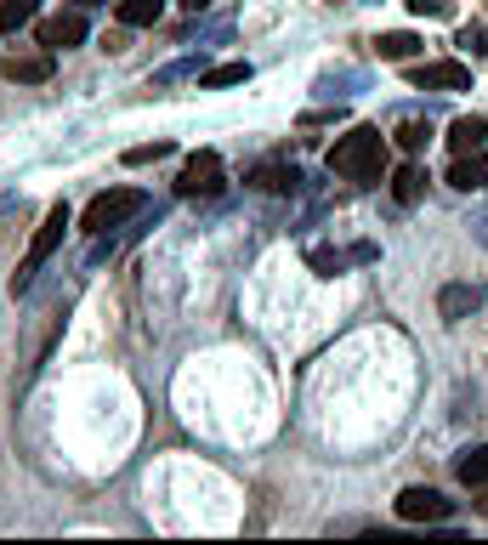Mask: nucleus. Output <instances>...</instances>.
I'll list each match as a JSON object with an SVG mask.
<instances>
[{"label":"nucleus","mask_w":488,"mask_h":545,"mask_svg":"<svg viewBox=\"0 0 488 545\" xmlns=\"http://www.w3.org/2000/svg\"><path fill=\"white\" fill-rule=\"evenodd\" d=\"M449 188H460V194H471V188H488V154H454Z\"/></svg>","instance_id":"nucleus-10"},{"label":"nucleus","mask_w":488,"mask_h":545,"mask_svg":"<svg viewBox=\"0 0 488 545\" xmlns=\"http://www.w3.org/2000/svg\"><path fill=\"white\" fill-rule=\"evenodd\" d=\"M392 142H398L403 154H420V148L432 142V125H426V120H403L398 131H392Z\"/></svg>","instance_id":"nucleus-19"},{"label":"nucleus","mask_w":488,"mask_h":545,"mask_svg":"<svg viewBox=\"0 0 488 545\" xmlns=\"http://www.w3.org/2000/svg\"><path fill=\"white\" fill-rule=\"evenodd\" d=\"M307 262H313V273H318V279H335V273L347 267V256H341V250H313Z\"/></svg>","instance_id":"nucleus-20"},{"label":"nucleus","mask_w":488,"mask_h":545,"mask_svg":"<svg viewBox=\"0 0 488 545\" xmlns=\"http://www.w3.org/2000/svg\"><path fill=\"white\" fill-rule=\"evenodd\" d=\"M415 52H420L415 35H381L375 40V57H381V63H409Z\"/></svg>","instance_id":"nucleus-18"},{"label":"nucleus","mask_w":488,"mask_h":545,"mask_svg":"<svg viewBox=\"0 0 488 545\" xmlns=\"http://www.w3.org/2000/svg\"><path fill=\"white\" fill-rule=\"evenodd\" d=\"M483 137H488V125L477 120V114H466V120L449 125V148H454V154H477V148H483Z\"/></svg>","instance_id":"nucleus-12"},{"label":"nucleus","mask_w":488,"mask_h":545,"mask_svg":"<svg viewBox=\"0 0 488 545\" xmlns=\"http://www.w3.org/2000/svg\"><path fill=\"white\" fill-rule=\"evenodd\" d=\"M477 511H488V494H483V500H477Z\"/></svg>","instance_id":"nucleus-25"},{"label":"nucleus","mask_w":488,"mask_h":545,"mask_svg":"<svg viewBox=\"0 0 488 545\" xmlns=\"http://www.w3.org/2000/svg\"><path fill=\"white\" fill-rule=\"evenodd\" d=\"M409 80H415L420 91H466L471 86V69H466V63H454V57H443V63H415Z\"/></svg>","instance_id":"nucleus-7"},{"label":"nucleus","mask_w":488,"mask_h":545,"mask_svg":"<svg viewBox=\"0 0 488 545\" xmlns=\"http://www.w3.org/2000/svg\"><path fill=\"white\" fill-rule=\"evenodd\" d=\"M454 472H460V483H466V489H488V443L466 449V455L454 460Z\"/></svg>","instance_id":"nucleus-14"},{"label":"nucleus","mask_w":488,"mask_h":545,"mask_svg":"<svg viewBox=\"0 0 488 545\" xmlns=\"http://www.w3.org/2000/svg\"><path fill=\"white\" fill-rule=\"evenodd\" d=\"M35 35H40V46H46V52H69V46H80L91 29H86V12L74 6V12H57V18L35 23Z\"/></svg>","instance_id":"nucleus-6"},{"label":"nucleus","mask_w":488,"mask_h":545,"mask_svg":"<svg viewBox=\"0 0 488 545\" xmlns=\"http://www.w3.org/2000/svg\"><path fill=\"white\" fill-rule=\"evenodd\" d=\"M40 12V0H0V35H18V29H29Z\"/></svg>","instance_id":"nucleus-15"},{"label":"nucleus","mask_w":488,"mask_h":545,"mask_svg":"<svg viewBox=\"0 0 488 545\" xmlns=\"http://www.w3.org/2000/svg\"><path fill=\"white\" fill-rule=\"evenodd\" d=\"M409 6H415L420 18H443L449 12V0H409Z\"/></svg>","instance_id":"nucleus-22"},{"label":"nucleus","mask_w":488,"mask_h":545,"mask_svg":"<svg viewBox=\"0 0 488 545\" xmlns=\"http://www.w3.org/2000/svg\"><path fill=\"white\" fill-rule=\"evenodd\" d=\"M74 6H80V12H91V6H103V0H74Z\"/></svg>","instance_id":"nucleus-24"},{"label":"nucleus","mask_w":488,"mask_h":545,"mask_svg":"<svg viewBox=\"0 0 488 545\" xmlns=\"http://www.w3.org/2000/svg\"><path fill=\"white\" fill-rule=\"evenodd\" d=\"M250 80V63H216V69L199 74V86L205 91H222V86H244Z\"/></svg>","instance_id":"nucleus-17"},{"label":"nucleus","mask_w":488,"mask_h":545,"mask_svg":"<svg viewBox=\"0 0 488 545\" xmlns=\"http://www.w3.org/2000/svg\"><path fill=\"white\" fill-rule=\"evenodd\" d=\"M330 6H341V0H330Z\"/></svg>","instance_id":"nucleus-26"},{"label":"nucleus","mask_w":488,"mask_h":545,"mask_svg":"<svg viewBox=\"0 0 488 545\" xmlns=\"http://www.w3.org/2000/svg\"><path fill=\"white\" fill-rule=\"evenodd\" d=\"M420 194H426V171L420 165H398L392 171V199L398 205H420Z\"/></svg>","instance_id":"nucleus-13"},{"label":"nucleus","mask_w":488,"mask_h":545,"mask_svg":"<svg viewBox=\"0 0 488 545\" xmlns=\"http://www.w3.org/2000/svg\"><path fill=\"white\" fill-rule=\"evenodd\" d=\"M137 211H142V194H137V188H114V194H97V199H91L86 216H80V228H86L91 239H103L108 228L131 222Z\"/></svg>","instance_id":"nucleus-3"},{"label":"nucleus","mask_w":488,"mask_h":545,"mask_svg":"<svg viewBox=\"0 0 488 545\" xmlns=\"http://www.w3.org/2000/svg\"><path fill=\"white\" fill-rule=\"evenodd\" d=\"M63 233H69V205H52V211H46V222H40L35 228V239H29V250H23V267H18V290L29 279H35L40 267L52 262V250L63 245Z\"/></svg>","instance_id":"nucleus-2"},{"label":"nucleus","mask_w":488,"mask_h":545,"mask_svg":"<svg viewBox=\"0 0 488 545\" xmlns=\"http://www.w3.org/2000/svg\"><path fill=\"white\" fill-rule=\"evenodd\" d=\"M330 171L347 176V182H381L386 176V137L375 125H352L347 137H335Z\"/></svg>","instance_id":"nucleus-1"},{"label":"nucleus","mask_w":488,"mask_h":545,"mask_svg":"<svg viewBox=\"0 0 488 545\" xmlns=\"http://www.w3.org/2000/svg\"><path fill=\"white\" fill-rule=\"evenodd\" d=\"M165 154H171V142H148V148H131L125 165H154V159H165Z\"/></svg>","instance_id":"nucleus-21"},{"label":"nucleus","mask_w":488,"mask_h":545,"mask_svg":"<svg viewBox=\"0 0 488 545\" xmlns=\"http://www.w3.org/2000/svg\"><path fill=\"white\" fill-rule=\"evenodd\" d=\"M176 6H188V12H205L210 0H176Z\"/></svg>","instance_id":"nucleus-23"},{"label":"nucleus","mask_w":488,"mask_h":545,"mask_svg":"<svg viewBox=\"0 0 488 545\" xmlns=\"http://www.w3.org/2000/svg\"><path fill=\"white\" fill-rule=\"evenodd\" d=\"M483 284H443V296H437V313L449 318V324H460V318L466 313H477V307H483Z\"/></svg>","instance_id":"nucleus-8"},{"label":"nucleus","mask_w":488,"mask_h":545,"mask_svg":"<svg viewBox=\"0 0 488 545\" xmlns=\"http://www.w3.org/2000/svg\"><path fill=\"white\" fill-rule=\"evenodd\" d=\"M398 517L403 523H443V517H454V500H443L437 489H426V483H415V489H403L398 500Z\"/></svg>","instance_id":"nucleus-5"},{"label":"nucleus","mask_w":488,"mask_h":545,"mask_svg":"<svg viewBox=\"0 0 488 545\" xmlns=\"http://www.w3.org/2000/svg\"><path fill=\"white\" fill-rule=\"evenodd\" d=\"M227 182H222V154H210V148H199V154L182 165V176H176V194L182 199H216Z\"/></svg>","instance_id":"nucleus-4"},{"label":"nucleus","mask_w":488,"mask_h":545,"mask_svg":"<svg viewBox=\"0 0 488 545\" xmlns=\"http://www.w3.org/2000/svg\"><path fill=\"white\" fill-rule=\"evenodd\" d=\"M114 12H120V23H131V29H148V23H159L165 0H114Z\"/></svg>","instance_id":"nucleus-16"},{"label":"nucleus","mask_w":488,"mask_h":545,"mask_svg":"<svg viewBox=\"0 0 488 545\" xmlns=\"http://www.w3.org/2000/svg\"><path fill=\"white\" fill-rule=\"evenodd\" d=\"M6 80H23V86H40V80H52V52L6 57Z\"/></svg>","instance_id":"nucleus-11"},{"label":"nucleus","mask_w":488,"mask_h":545,"mask_svg":"<svg viewBox=\"0 0 488 545\" xmlns=\"http://www.w3.org/2000/svg\"><path fill=\"white\" fill-rule=\"evenodd\" d=\"M301 171L296 165H279V159H267V165H256L250 171V188H262V194H296Z\"/></svg>","instance_id":"nucleus-9"}]
</instances>
